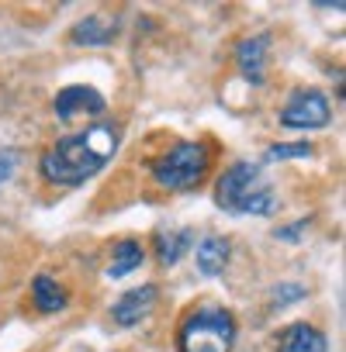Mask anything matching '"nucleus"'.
<instances>
[{
    "label": "nucleus",
    "instance_id": "f257e3e1",
    "mask_svg": "<svg viewBox=\"0 0 346 352\" xmlns=\"http://www.w3.org/2000/svg\"><path fill=\"white\" fill-rule=\"evenodd\" d=\"M114 152H118V128L111 121H97L77 135L59 138L42 155V176L56 187H80L111 162Z\"/></svg>",
    "mask_w": 346,
    "mask_h": 352
},
{
    "label": "nucleus",
    "instance_id": "f03ea898",
    "mask_svg": "<svg viewBox=\"0 0 346 352\" xmlns=\"http://www.w3.org/2000/svg\"><path fill=\"white\" fill-rule=\"evenodd\" d=\"M215 204L225 214H270L277 208V194L267 184V176L256 162H236L229 166L215 184Z\"/></svg>",
    "mask_w": 346,
    "mask_h": 352
},
{
    "label": "nucleus",
    "instance_id": "7ed1b4c3",
    "mask_svg": "<svg viewBox=\"0 0 346 352\" xmlns=\"http://www.w3.org/2000/svg\"><path fill=\"white\" fill-rule=\"evenodd\" d=\"M236 318L225 307H198L177 328V352H232Z\"/></svg>",
    "mask_w": 346,
    "mask_h": 352
},
{
    "label": "nucleus",
    "instance_id": "20e7f679",
    "mask_svg": "<svg viewBox=\"0 0 346 352\" xmlns=\"http://www.w3.org/2000/svg\"><path fill=\"white\" fill-rule=\"evenodd\" d=\"M212 148L205 142H177L170 152L152 159V180L163 190H194L208 176Z\"/></svg>",
    "mask_w": 346,
    "mask_h": 352
},
{
    "label": "nucleus",
    "instance_id": "39448f33",
    "mask_svg": "<svg viewBox=\"0 0 346 352\" xmlns=\"http://www.w3.org/2000/svg\"><path fill=\"white\" fill-rule=\"evenodd\" d=\"M332 118V107H329V97L322 90H294L287 97V104L281 107V124L284 128H322L329 124Z\"/></svg>",
    "mask_w": 346,
    "mask_h": 352
},
{
    "label": "nucleus",
    "instance_id": "423d86ee",
    "mask_svg": "<svg viewBox=\"0 0 346 352\" xmlns=\"http://www.w3.org/2000/svg\"><path fill=\"white\" fill-rule=\"evenodd\" d=\"M104 97L94 90V87H66V90H59L56 94V104H52V111H56V118L59 121H70V118H80V114H104Z\"/></svg>",
    "mask_w": 346,
    "mask_h": 352
},
{
    "label": "nucleus",
    "instance_id": "0eeeda50",
    "mask_svg": "<svg viewBox=\"0 0 346 352\" xmlns=\"http://www.w3.org/2000/svg\"><path fill=\"white\" fill-rule=\"evenodd\" d=\"M156 287L152 283H145V287H139V290H128L114 307H111V318L121 324V328H135V324H142L149 314H152V307H156Z\"/></svg>",
    "mask_w": 346,
    "mask_h": 352
},
{
    "label": "nucleus",
    "instance_id": "6e6552de",
    "mask_svg": "<svg viewBox=\"0 0 346 352\" xmlns=\"http://www.w3.org/2000/svg\"><path fill=\"white\" fill-rule=\"evenodd\" d=\"M267 45H270V35H253L246 42H239L236 49V63H239V73L246 83L260 87L263 83V63H267Z\"/></svg>",
    "mask_w": 346,
    "mask_h": 352
},
{
    "label": "nucleus",
    "instance_id": "1a4fd4ad",
    "mask_svg": "<svg viewBox=\"0 0 346 352\" xmlns=\"http://www.w3.org/2000/svg\"><path fill=\"white\" fill-rule=\"evenodd\" d=\"M325 349H329L325 335L318 328L305 324V321L287 324L281 331V338H277V352H325Z\"/></svg>",
    "mask_w": 346,
    "mask_h": 352
},
{
    "label": "nucleus",
    "instance_id": "9d476101",
    "mask_svg": "<svg viewBox=\"0 0 346 352\" xmlns=\"http://www.w3.org/2000/svg\"><path fill=\"white\" fill-rule=\"evenodd\" d=\"M191 242H194V232L191 228H181V232H159L156 235V259L159 266H177L187 252H191Z\"/></svg>",
    "mask_w": 346,
    "mask_h": 352
},
{
    "label": "nucleus",
    "instance_id": "9b49d317",
    "mask_svg": "<svg viewBox=\"0 0 346 352\" xmlns=\"http://www.w3.org/2000/svg\"><path fill=\"white\" fill-rule=\"evenodd\" d=\"M229 256H232V245H229V239H218V235H208L205 242H198V252H194L198 270L205 276H218L229 266Z\"/></svg>",
    "mask_w": 346,
    "mask_h": 352
},
{
    "label": "nucleus",
    "instance_id": "f8f14e48",
    "mask_svg": "<svg viewBox=\"0 0 346 352\" xmlns=\"http://www.w3.org/2000/svg\"><path fill=\"white\" fill-rule=\"evenodd\" d=\"M142 259H145V252H142V242H135V239H121V242L114 245V256H111L108 276H111V280H121V276L135 273V270L142 266Z\"/></svg>",
    "mask_w": 346,
    "mask_h": 352
},
{
    "label": "nucleus",
    "instance_id": "ddd939ff",
    "mask_svg": "<svg viewBox=\"0 0 346 352\" xmlns=\"http://www.w3.org/2000/svg\"><path fill=\"white\" fill-rule=\"evenodd\" d=\"M32 297H35V307L42 311V314H56V311H63L66 307V287H59L52 276H35L32 280Z\"/></svg>",
    "mask_w": 346,
    "mask_h": 352
},
{
    "label": "nucleus",
    "instance_id": "4468645a",
    "mask_svg": "<svg viewBox=\"0 0 346 352\" xmlns=\"http://www.w3.org/2000/svg\"><path fill=\"white\" fill-rule=\"evenodd\" d=\"M114 35H118V25H114V21H104V18H83V21L73 28L70 38H73L77 45H87V49H90V45H108Z\"/></svg>",
    "mask_w": 346,
    "mask_h": 352
},
{
    "label": "nucleus",
    "instance_id": "2eb2a0df",
    "mask_svg": "<svg viewBox=\"0 0 346 352\" xmlns=\"http://www.w3.org/2000/svg\"><path fill=\"white\" fill-rule=\"evenodd\" d=\"M315 148L308 142H281V145H270L267 148V159L277 162V159H308Z\"/></svg>",
    "mask_w": 346,
    "mask_h": 352
},
{
    "label": "nucleus",
    "instance_id": "dca6fc26",
    "mask_svg": "<svg viewBox=\"0 0 346 352\" xmlns=\"http://www.w3.org/2000/svg\"><path fill=\"white\" fill-rule=\"evenodd\" d=\"M298 297H305V287H298V283H284V287H277V290H274V304H277V307L294 304Z\"/></svg>",
    "mask_w": 346,
    "mask_h": 352
},
{
    "label": "nucleus",
    "instance_id": "f3484780",
    "mask_svg": "<svg viewBox=\"0 0 346 352\" xmlns=\"http://www.w3.org/2000/svg\"><path fill=\"white\" fill-rule=\"evenodd\" d=\"M14 169H18V152L14 148H0V184H8Z\"/></svg>",
    "mask_w": 346,
    "mask_h": 352
},
{
    "label": "nucleus",
    "instance_id": "a211bd4d",
    "mask_svg": "<svg viewBox=\"0 0 346 352\" xmlns=\"http://www.w3.org/2000/svg\"><path fill=\"white\" fill-rule=\"evenodd\" d=\"M305 225H308V218H305V221H298V225H291V228H281L277 235H281V239H294V235H298V232H301Z\"/></svg>",
    "mask_w": 346,
    "mask_h": 352
}]
</instances>
